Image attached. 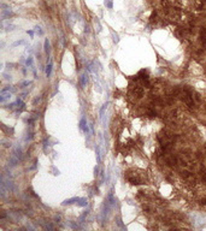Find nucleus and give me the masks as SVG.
I'll use <instances>...</instances> for the list:
<instances>
[{
    "mask_svg": "<svg viewBox=\"0 0 206 231\" xmlns=\"http://www.w3.org/2000/svg\"><path fill=\"white\" fill-rule=\"evenodd\" d=\"M127 179L129 181V183H131V184H141L142 183V179L136 173H128L127 175Z\"/></svg>",
    "mask_w": 206,
    "mask_h": 231,
    "instance_id": "obj_1",
    "label": "nucleus"
},
{
    "mask_svg": "<svg viewBox=\"0 0 206 231\" xmlns=\"http://www.w3.org/2000/svg\"><path fill=\"white\" fill-rule=\"evenodd\" d=\"M80 129L82 130L83 132H86L87 135L89 134V128H88L87 122H86V119H84V118H82V119L80 120Z\"/></svg>",
    "mask_w": 206,
    "mask_h": 231,
    "instance_id": "obj_2",
    "label": "nucleus"
},
{
    "mask_svg": "<svg viewBox=\"0 0 206 231\" xmlns=\"http://www.w3.org/2000/svg\"><path fill=\"white\" fill-rule=\"evenodd\" d=\"M87 82H88V74L84 72V74H82L81 77H80V84H81V87H82V88L86 87V85H87Z\"/></svg>",
    "mask_w": 206,
    "mask_h": 231,
    "instance_id": "obj_3",
    "label": "nucleus"
},
{
    "mask_svg": "<svg viewBox=\"0 0 206 231\" xmlns=\"http://www.w3.org/2000/svg\"><path fill=\"white\" fill-rule=\"evenodd\" d=\"M12 16H13V13H12L11 10H1V18L2 19L10 18V17H12Z\"/></svg>",
    "mask_w": 206,
    "mask_h": 231,
    "instance_id": "obj_4",
    "label": "nucleus"
},
{
    "mask_svg": "<svg viewBox=\"0 0 206 231\" xmlns=\"http://www.w3.org/2000/svg\"><path fill=\"white\" fill-rule=\"evenodd\" d=\"M17 111L21 113V112H23L24 110H25V104L23 102V100H21V99H18L17 100Z\"/></svg>",
    "mask_w": 206,
    "mask_h": 231,
    "instance_id": "obj_5",
    "label": "nucleus"
},
{
    "mask_svg": "<svg viewBox=\"0 0 206 231\" xmlns=\"http://www.w3.org/2000/svg\"><path fill=\"white\" fill-rule=\"evenodd\" d=\"M11 98V92H5V93H1V96H0V101L1 102H5V100H7Z\"/></svg>",
    "mask_w": 206,
    "mask_h": 231,
    "instance_id": "obj_6",
    "label": "nucleus"
},
{
    "mask_svg": "<svg viewBox=\"0 0 206 231\" xmlns=\"http://www.w3.org/2000/svg\"><path fill=\"white\" fill-rule=\"evenodd\" d=\"M12 155H15L16 158H18V159H22V149L19 147H16L15 150H13V153H12Z\"/></svg>",
    "mask_w": 206,
    "mask_h": 231,
    "instance_id": "obj_7",
    "label": "nucleus"
},
{
    "mask_svg": "<svg viewBox=\"0 0 206 231\" xmlns=\"http://www.w3.org/2000/svg\"><path fill=\"white\" fill-rule=\"evenodd\" d=\"M80 200V197H71V199H68V200H65L64 202H63V206H66V205H71V203L74 202H77Z\"/></svg>",
    "mask_w": 206,
    "mask_h": 231,
    "instance_id": "obj_8",
    "label": "nucleus"
},
{
    "mask_svg": "<svg viewBox=\"0 0 206 231\" xmlns=\"http://www.w3.org/2000/svg\"><path fill=\"white\" fill-rule=\"evenodd\" d=\"M52 66H53L52 62H49V63L47 64V66H46V76L47 77H49L51 74H52Z\"/></svg>",
    "mask_w": 206,
    "mask_h": 231,
    "instance_id": "obj_9",
    "label": "nucleus"
},
{
    "mask_svg": "<svg viewBox=\"0 0 206 231\" xmlns=\"http://www.w3.org/2000/svg\"><path fill=\"white\" fill-rule=\"evenodd\" d=\"M95 153H96V163L100 164V161H101V154H100V147L99 146H96V148H95Z\"/></svg>",
    "mask_w": 206,
    "mask_h": 231,
    "instance_id": "obj_10",
    "label": "nucleus"
},
{
    "mask_svg": "<svg viewBox=\"0 0 206 231\" xmlns=\"http://www.w3.org/2000/svg\"><path fill=\"white\" fill-rule=\"evenodd\" d=\"M5 92H11V93H15L16 92V89L12 87V85H6L5 88H2L1 89V93H5Z\"/></svg>",
    "mask_w": 206,
    "mask_h": 231,
    "instance_id": "obj_11",
    "label": "nucleus"
},
{
    "mask_svg": "<svg viewBox=\"0 0 206 231\" xmlns=\"http://www.w3.org/2000/svg\"><path fill=\"white\" fill-rule=\"evenodd\" d=\"M33 64H34V59H33L31 56H29L28 58H27V60H25V65L29 66V67H33Z\"/></svg>",
    "mask_w": 206,
    "mask_h": 231,
    "instance_id": "obj_12",
    "label": "nucleus"
},
{
    "mask_svg": "<svg viewBox=\"0 0 206 231\" xmlns=\"http://www.w3.org/2000/svg\"><path fill=\"white\" fill-rule=\"evenodd\" d=\"M87 199H82V197H80V200L77 201V205L80 206V207H84V206H87Z\"/></svg>",
    "mask_w": 206,
    "mask_h": 231,
    "instance_id": "obj_13",
    "label": "nucleus"
},
{
    "mask_svg": "<svg viewBox=\"0 0 206 231\" xmlns=\"http://www.w3.org/2000/svg\"><path fill=\"white\" fill-rule=\"evenodd\" d=\"M21 45H25V41H24V40H18V41L13 42V43L11 45V47H12V48H15V47L21 46Z\"/></svg>",
    "mask_w": 206,
    "mask_h": 231,
    "instance_id": "obj_14",
    "label": "nucleus"
},
{
    "mask_svg": "<svg viewBox=\"0 0 206 231\" xmlns=\"http://www.w3.org/2000/svg\"><path fill=\"white\" fill-rule=\"evenodd\" d=\"M44 49H45V52H46L47 54L49 53V42H48V40H45V42H44Z\"/></svg>",
    "mask_w": 206,
    "mask_h": 231,
    "instance_id": "obj_15",
    "label": "nucleus"
},
{
    "mask_svg": "<svg viewBox=\"0 0 206 231\" xmlns=\"http://www.w3.org/2000/svg\"><path fill=\"white\" fill-rule=\"evenodd\" d=\"M35 33H36V35H39V36H42V35H44L42 29H41V27H39V25L35 27Z\"/></svg>",
    "mask_w": 206,
    "mask_h": 231,
    "instance_id": "obj_16",
    "label": "nucleus"
},
{
    "mask_svg": "<svg viewBox=\"0 0 206 231\" xmlns=\"http://www.w3.org/2000/svg\"><path fill=\"white\" fill-rule=\"evenodd\" d=\"M106 107H107V102H106V104H104L103 107L100 108V113H99V114H100V116H99L100 118H103V117H104V113H105V110H106Z\"/></svg>",
    "mask_w": 206,
    "mask_h": 231,
    "instance_id": "obj_17",
    "label": "nucleus"
},
{
    "mask_svg": "<svg viewBox=\"0 0 206 231\" xmlns=\"http://www.w3.org/2000/svg\"><path fill=\"white\" fill-rule=\"evenodd\" d=\"M112 36H113V42H114V43H118V42H119V36H118V34H116L114 31H112Z\"/></svg>",
    "mask_w": 206,
    "mask_h": 231,
    "instance_id": "obj_18",
    "label": "nucleus"
},
{
    "mask_svg": "<svg viewBox=\"0 0 206 231\" xmlns=\"http://www.w3.org/2000/svg\"><path fill=\"white\" fill-rule=\"evenodd\" d=\"M15 28H16V25H13V24H9V25L6 27V29H5V31H12Z\"/></svg>",
    "mask_w": 206,
    "mask_h": 231,
    "instance_id": "obj_19",
    "label": "nucleus"
},
{
    "mask_svg": "<svg viewBox=\"0 0 206 231\" xmlns=\"http://www.w3.org/2000/svg\"><path fill=\"white\" fill-rule=\"evenodd\" d=\"M2 76H4V80H6V81H11L12 80V76L10 74H2Z\"/></svg>",
    "mask_w": 206,
    "mask_h": 231,
    "instance_id": "obj_20",
    "label": "nucleus"
},
{
    "mask_svg": "<svg viewBox=\"0 0 206 231\" xmlns=\"http://www.w3.org/2000/svg\"><path fill=\"white\" fill-rule=\"evenodd\" d=\"M31 139H33V131H30V132H28V134H27V137H25V141L28 142V141H30Z\"/></svg>",
    "mask_w": 206,
    "mask_h": 231,
    "instance_id": "obj_21",
    "label": "nucleus"
},
{
    "mask_svg": "<svg viewBox=\"0 0 206 231\" xmlns=\"http://www.w3.org/2000/svg\"><path fill=\"white\" fill-rule=\"evenodd\" d=\"M30 83H31L30 81H24V82H22V83H21V87H22V88H24V87H27V85H29Z\"/></svg>",
    "mask_w": 206,
    "mask_h": 231,
    "instance_id": "obj_22",
    "label": "nucleus"
},
{
    "mask_svg": "<svg viewBox=\"0 0 206 231\" xmlns=\"http://www.w3.org/2000/svg\"><path fill=\"white\" fill-rule=\"evenodd\" d=\"M45 229H47V230H53V229H54V226H53V225H51V224H47V225H45Z\"/></svg>",
    "mask_w": 206,
    "mask_h": 231,
    "instance_id": "obj_23",
    "label": "nucleus"
},
{
    "mask_svg": "<svg viewBox=\"0 0 206 231\" xmlns=\"http://www.w3.org/2000/svg\"><path fill=\"white\" fill-rule=\"evenodd\" d=\"M1 9H2V10H11V7H10V6H7L6 4H1Z\"/></svg>",
    "mask_w": 206,
    "mask_h": 231,
    "instance_id": "obj_24",
    "label": "nucleus"
},
{
    "mask_svg": "<svg viewBox=\"0 0 206 231\" xmlns=\"http://www.w3.org/2000/svg\"><path fill=\"white\" fill-rule=\"evenodd\" d=\"M89 31H91V28H89V25H86V27H84V33H87V34H88Z\"/></svg>",
    "mask_w": 206,
    "mask_h": 231,
    "instance_id": "obj_25",
    "label": "nucleus"
},
{
    "mask_svg": "<svg viewBox=\"0 0 206 231\" xmlns=\"http://www.w3.org/2000/svg\"><path fill=\"white\" fill-rule=\"evenodd\" d=\"M27 33H28V34H29V35H30V36H31V37L34 36V31H33V30H28Z\"/></svg>",
    "mask_w": 206,
    "mask_h": 231,
    "instance_id": "obj_26",
    "label": "nucleus"
}]
</instances>
